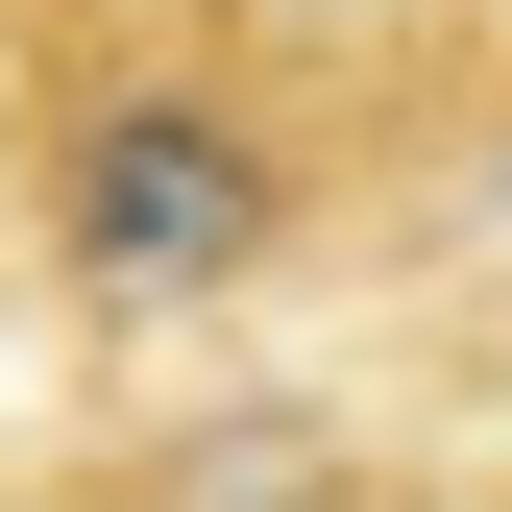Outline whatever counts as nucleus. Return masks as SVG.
Here are the masks:
<instances>
[{
    "label": "nucleus",
    "instance_id": "1",
    "mask_svg": "<svg viewBox=\"0 0 512 512\" xmlns=\"http://www.w3.org/2000/svg\"><path fill=\"white\" fill-rule=\"evenodd\" d=\"M293 244V147L244 98H196V74H122V98H74V147H49V269H74L98 317H196V293H244Z\"/></svg>",
    "mask_w": 512,
    "mask_h": 512
}]
</instances>
